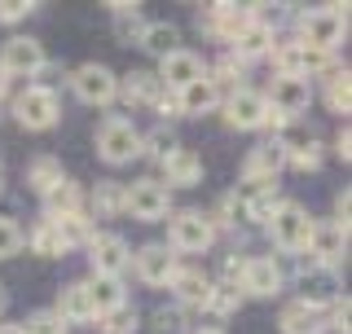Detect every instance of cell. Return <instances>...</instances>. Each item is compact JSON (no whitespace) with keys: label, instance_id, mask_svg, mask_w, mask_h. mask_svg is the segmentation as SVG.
Returning a JSON list of instances; mask_svg holds the SVG:
<instances>
[{"label":"cell","instance_id":"4fadbf2b","mask_svg":"<svg viewBox=\"0 0 352 334\" xmlns=\"http://www.w3.org/2000/svg\"><path fill=\"white\" fill-rule=\"evenodd\" d=\"M88 269H93V277H124L128 273V242L119 238V233H93V242H88Z\"/></svg>","mask_w":352,"mask_h":334},{"label":"cell","instance_id":"74e56055","mask_svg":"<svg viewBox=\"0 0 352 334\" xmlns=\"http://www.w3.org/2000/svg\"><path fill=\"white\" fill-rule=\"evenodd\" d=\"M137 326H141V313L132 304L115 308V313H106V317H97V330H102V334H137Z\"/></svg>","mask_w":352,"mask_h":334},{"label":"cell","instance_id":"ac0fdd59","mask_svg":"<svg viewBox=\"0 0 352 334\" xmlns=\"http://www.w3.org/2000/svg\"><path fill=\"white\" fill-rule=\"evenodd\" d=\"M234 203H238V211H242V220H269L273 216V207L282 203L278 198V181H242L238 189H234Z\"/></svg>","mask_w":352,"mask_h":334},{"label":"cell","instance_id":"cb8c5ba5","mask_svg":"<svg viewBox=\"0 0 352 334\" xmlns=\"http://www.w3.org/2000/svg\"><path fill=\"white\" fill-rule=\"evenodd\" d=\"M225 102V97L216 93V84L207 80H194L190 88H181V93H176V115H190V119H198V115H212V110Z\"/></svg>","mask_w":352,"mask_h":334},{"label":"cell","instance_id":"9a60e30c","mask_svg":"<svg viewBox=\"0 0 352 334\" xmlns=\"http://www.w3.org/2000/svg\"><path fill=\"white\" fill-rule=\"evenodd\" d=\"M128 264H132V273H137L146 286H168L172 277H176V269H181V264H176V255L163 247V242H146L141 251H132Z\"/></svg>","mask_w":352,"mask_h":334},{"label":"cell","instance_id":"d4e9b609","mask_svg":"<svg viewBox=\"0 0 352 334\" xmlns=\"http://www.w3.org/2000/svg\"><path fill=\"white\" fill-rule=\"evenodd\" d=\"M168 93V88L159 84V75L154 71H132V75H124V80H119V97H124L128 106H159V97Z\"/></svg>","mask_w":352,"mask_h":334},{"label":"cell","instance_id":"2e32d148","mask_svg":"<svg viewBox=\"0 0 352 334\" xmlns=\"http://www.w3.org/2000/svg\"><path fill=\"white\" fill-rule=\"evenodd\" d=\"M344 251H348V225H339V220H313V233H308V255H313V264L339 269Z\"/></svg>","mask_w":352,"mask_h":334},{"label":"cell","instance_id":"681fc988","mask_svg":"<svg viewBox=\"0 0 352 334\" xmlns=\"http://www.w3.org/2000/svg\"><path fill=\"white\" fill-rule=\"evenodd\" d=\"M0 194H5V172H0Z\"/></svg>","mask_w":352,"mask_h":334},{"label":"cell","instance_id":"d6986e66","mask_svg":"<svg viewBox=\"0 0 352 334\" xmlns=\"http://www.w3.org/2000/svg\"><path fill=\"white\" fill-rule=\"evenodd\" d=\"M273 44H278V31H273L264 18H256V22H247V27H242L238 36L229 40V58H238V62H260V58H269V53H273Z\"/></svg>","mask_w":352,"mask_h":334},{"label":"cell","instance_id":"1f68e13d","mask_svg":"<svg viewBox=\"0 0 352 334\" xmlns=\"http://www.w3.org/2000/svg\"><path fill=\"white\" fill-rule=\"evenodd\" d=\"M62 176H66V172H62V163H58V159H53V154H40V159H31V163H27V185H31V189H36V194H40V198H44V194H49V189H53V185H58V181H62Z\"/></svg>","mask_w":352,"mask_h":334},{"label":"cell","instance_id":"8d00e7d4","mask_svg":"<svg viewBox=\"0 0 352 334\" xmlns=\"http://www.w3.org/2000/svg\"><path fill=\"white\" fill-rule=\"evenodd\" d=\"M242 75H247V62H238V58H229V53H225V58L207 71V80H212L216 93L225 97V88H229V93H238V88H242Z\"/></svg>","mask_w":352,"mask_h":334},{"label":"cell","instance_id":"e0dca14e","mask_svg":"<svg viewBox=\"0 0 352 334\" xmlns=\"http://www.w3.org/2000/svg\"><path fill=\"white\" fill-rule=\"evenodd\" d=\"M159 84L168 88V93H181V88H190L194 80H203L207 75V66H203V58H198L194 49H176V53H168V58H159Z\"/></svg>","mask_w":352,"mask_h":334},{"label":"cell","instance_id":"83f0119b","mask_svg":"<svg viewBox=\"0 0 352 334\" xmlns=\"http://www.w3.org/2000/svg\"><path fill=\"white\" fill-rule=\"evenodd\" d=\"M278 326H282V334H326V313H313L304 304H286Z\"/></svg>","mask_w":352,"mask_h":334},{"label":"cell","instance_id":"ee69618b","mask_svg":"<svg viewBox=\"0 0 352 334\" xmlns=\"http://www.w3.org/2000/svg\"><path fill=\"white\" fill-rule=\"evenodd\" d=\"M348 211H352V194H348V189H339V194H335V216H330V220L348 225Z\"/></svg>","mask_w":352,"mask_h":334},{"label":"cell","instance_id":"5bb4252c","mask_svg":"<svg viewBox=\"0 0 352 334\" xmlns=\"http://www.w3.org/2000/svg\"><path fill=\"white\" fill-rule=\"evenodd\" d=\"M220 106H225V124L238 128V132H256V128L269 124V102H264V93H256V88H247V84H242L238 93H229Z\"/></svg>","mask_w":352,"mask_h":334},{"label":"cell","instance_id":"f546056e","mask_svg":"<svg viewBox=\"0 0 352 334\" xmlns=\"http://www.w3.org/2000/svg\"><path fill=\"white\" fill-rule=\"evenodd\" d=\"M141 49L154 53V58H168V53L181 49V31L172 27V22H146V31H141Z\"/></svg>","mask_w":352,"mask_h":334},{"label":"cell","instance_id":"5b68a950","mask_svg":"<svg viewBox=\"0 0 352 334\" xmlns=\"http://www.w3.org/2000/svg\"><path fill=\"white\" fill-rule=\"evenodd\" d=\"M295 291H300L295 304L313 308V313H326L335 299H344V277H339V269H330V264H304L295 273Z\"/></svg>","mask_w":352,"mask_h":334},{"label":"cell","instance_id":"44dd1931","mask_svg":"<svg viewBox=\"0 0 352 334\" xmlns=\"http://www.w3.org/2000/svg\"><path fill=\"white\" fill-rule=\"evenodd\" d=\"M58 321L62 326H88V321H97L93 313V299H88V282H71V286H62V295H58Z\"/></svg>","mask_w":352,"mask_h":334},{"label":"cell","instance_id":"d590c367","mask_svg":"<svg viewBox=\"0 0 352 334\" xmlns=\"http://www.w3.org/2000/svg\"><path fill=\"white\" fill-rule=\"evenodd\" d=\"M238 304H242V291H238L234 282H212L203 313H212V317H234V313H238Z\"/></svg>","mask_w":352,"mask_h":334},{"label":"cell","instance_id":"4316f807","mask_svg":"<svg viewBox=\"0 0 352 334\" xmlns=\"http://www.w3.org/2000/svg\"><path fill=\"white\" fill-rule=\"evenodd\" d=\"M88 299H93V313H97V317L124 308V304H128L124 277H88Z\"/></svg>","mask_w":352,"mask_h":334},{"label":"cell","instance_id":"7bdbcfd3","mask_svg":"<svg viewBox=\"0 0 352 334\" xmlns=\"http://www.w3.org/2000/svg\"><path fill=\"white\" fill-rule=\"evenodd\" d=\"M40 5H27V0H0V22H22L27 14H36Z\"/></svg>","mask_w":352,"mask_h":334},{"label":"cell","instance_id":"7a4b0ae2","mask_svg":"<svg viewBox=\"0 0 352 334\" xmlns=\"http://www.w3.org/2000/svg\"><path fill=\"white\" fill-rule=\"evenodd\" d=\"M348 36V9L344 5H322L300 14V44L317 53H335V44H344Z\"/></svg>","mask_w":352,"mask_h":334},{"label":"cell","instance_id":"d6a6232c","mask_svg":"<svg viewBox=\"0 0 352 334\" xmlns=\"http://www.w3.org/2000/svg\"><path fill=\"white\" fill-rule=\"evenodd\" d=\"M53 229H58V238H62V247L66 251H75V247H88V242H93V220H88L84 216V211H80V216H62V220H53Z\"/></svg>","mask_w":352,"mask_h":334},{"label":"cell","instance_id":"603a6c76","mask_svg":"<svg viewBox=\"0 0 352 334\" xmlns=\"http://www.w3.org/2000/svg\"><path fill=\"white\" fill-rule=\"evenodd\" d=\"M80 211H84V189H80V181H71V176H62V181L44 194V220L80 216Z\"/></svg>","mask_w":352,"mask_h":334},{"label":"cell","instance_id":"f6af8a7d","mask_svg":"<svg viewBox=\"0 0 352 334\" xmlns=\"http://www.w3.org/2000/svg\"><path fill=\"white\" fill-rule=\"evenodd\" d=\"M335 154H339V159H352V132L348 128H339V137H335Z\"/></svg>","mask_w":352,"mask_h":334},{"label":"cell","instance_id":"8fae6325","mask_svg":"<svg viewBox=\"0 0 352 334\" xmlns=\"http://www.w3.org/2000/svg\"><path fill=\"white\" fill-rule=\"evenodd\" d=\"M264 102H269L273 115H282L286 124H295V119H300L304 110L313 106V84L300 80V75H273L269 93H264Z\"/></svg>","mask_w":352,"mask_h":334},{"label":"cell","instance_id":"7402d4cb","mask_svg":"<svg viewBox=\"0 0 352 334\" xmlns=\"http://www.w3.org/2000/svg\"><path fill=\"white\" fill-rule=\"evenodd\" d=\"M168 291L176 295V308H203L207 291H212V277L203 269H176V277L168 282Z\"/></svg>","mask_w":352,"mask_h":334},{"label":"cell","instance_id":"30bf717a","mask_svg":"<svg viewBox=\"0 0 352 334\" xmlns=\"http://www.w3.org/2000/svg\"><path fill=\"white\" fill-rule=\"evenodd\" d=\"M71 93L80 97L84 106H110L119 97V75L102 62H84L71 71Z\"/></svg>","mask_w":352,"mask_h":334},{"label":"cell","instance_id":"4dcf8cb0","mask_svg":"<svg viewBox=\"0 0 352 334\" xmlns=\"http://www.w3.org/2000/svg\"><path fill=\"white\" fill-rule=\"evenodd\" d=\"M106 9L115 14V40H119V44H137L141 31H146L141 5H124V0H115V5H106Z\"/></svg>","mask_w":352,"mask_h":334},{"label":"cell","instance_id":"ba28073f","mask_svg":"<svg viewBox=\"0 0 352 334\" xmlns=\"http://www.w3.org/2000/svg\"><path fill=\"white\" fill-rule=\"evenodd\" d=\"M286 286V273L273 255H251V260L238 264V291L251 299H278Z\"/></svg>","mask_w":352,"mask_h":334},{"label":"cell","instance_id":"60d3db41","mask_svg":"<svg viewBox=\"0 0 352 334\" xmlns=\"http://www.w3.org/2000/svg\"><path fill=\"white\" fill-rule=\"evenodd\" d=\"M22 334H66V326L58 321L53 308H40V313H31L27 321H22Z\"/></svg>","mask_w":352,"mask_h":334},{"label":"cell","instance_id":"ffe728a7","mask_svg":"<svg viewBox=\"0 0 352 334\" xmlns=\"http://www.w3.org/2000/svg\"><path fill=\"white\" fill-rule=\"evenodd\" d=\"M159 167H163V185L168 189H194L203 181V159H198L194 150H185V146H176Z\"/></svg>","mask_w":352,"mask_h":334},{"label":"cell","instance_id":"484cf974","mask_svg":"<svg viewBox=\"0 0 352 334\" xmlns=\"http://www.w3.org/2000/svg\"><path fill=\"white\" fill-rule=\"evenodd\" d=\"M286 167L282 159V146L278 141H264L247 154V163H242V181H278V172Z\"/></svg>","mask_w":352,"mask_h":334},{"label":"cell","instance_id":"277c9868","mask_svg":"<svg viewBox=\"0 0 352 334\" xmlns=\"http://www.w3.org/2000/svg\"><path fill=\"white\" fill-rule=\"evenodd\" d=\"M264 229H269V238H273V247H278V251L300 255V251H308L313 216H308L300 203H278V207H273V216L264 220Z\"/></svg>","mask_w":352,"mask_h":334},{"label":"cell","instance_id":"bcb514c9","mask_svg":"<svg viewBox=\"0 0 352 334\" xmlns=\"http://www.w3.org/2000/svg\"><path fill=\"white\" fill-rule=\"evenodd\" d=\"M190 334H225L220 326H198V330H190Z\"/></svg>","mask_w":352,"mask_h":334},{"label":"cell","instance_id":"e575fe53","mask_svg":"<svg viewBox=\"0 0 352 334\" xmlns=\"http://www.w3.org/2000/svg\"><path fill=\"white\" fill-rule=\"evenodd\" d=\"M326 106H330V115H348L352 110V75L339 71V66L326 75Z\"/></svg>","mask_w":352,"mask_h":334},{"label":"cell","instance_id":"836d02e7","mask_svg":"<svg viewBox=\"0 0 352 334\" xmlns=\"http://www.w3.org/2000/svg\"><path fill=\"white\" fill-rule=\"evenodd\" d=\"M22 242H27V247L36 251V255H44V260H62V255H66L62 238H58V229H53V220H40V225L31 229Z\"/></svg>","mask_w":352,"mask_h":334},{"label":"cell","instance_id":"ab89813d","mask_svg":"<svg viewBox=\"0 0 352 334\" xmlns=\"http://www.w3.org/2000/svg\"><path fill=\"white\" fill-rule=\"evenodd\" d=\"M150 330L154 334H190V317H185V308H154L150 317Z\"/></svg>","mask_w":352,"mask_h":334},{"label":"cell","instance_id":"3957f363","mask_svg":"<svg viewBox=\"0 0 352 334\" xmlns=\"http://www.w3.org/2000/svg\"><path fill=\"white\" fill-rule=\"evenodd\" d=\"M124 211L141 225H159V220L172 216V189L154 176H141V181L124 185Z\"/></svg>","mask_w":352,"mask_h":334},{"label":"cell","instance_id":"c3c4849f","mask_svg":"<svg viewBox=\"0 0 352 334\" xmlns=\"http://www.w3.org/2000/svg\"><path fill=\"white\" fill-rule=\"evenodd\" d=\"M0 334H22V326H5V321H0Z\"/></svg>","mask_w":352,"mask_h":334},{"label":"cell","instance_id":"6da1fadb","mask_svg":"<svg viewBox=\"0 0 352 334\" xmlns=\"http://www.w3.org/2000/svg\"><path fill=\"white\" fill-rule=\"evenodd\" d=\"M212 242H216V225L207 211L185 207V211L168 216V242L163 247L172 255H203V251H212Z\"/></svg>","mask_w":352,"mask_h":334},{"label":"cell","instance_id":"f1b7e54d","mask_svg":"<svg viewBox=\"0 0 352 334\" xmlns=\"http://www.w3.org/2000/svg\"><path fill=\"white\" fill-rule=\"evenodd\" d=\"M88 207H93V220L124 216V185L119 181H97L93 194H88Z\"/></svg>","mask_w":352,"mask_h":334},{"label":"cell","instance_id":"f35d334b","mask_svg":"<svg viewBox=\"0 0 352 334\" xmlns=\"http://www.w3.org/2000/svg\"><path fill=\"white\" fill-rule=\"evenodd\" d=\"M172 150H176V137H172V128H168V124H159L154 132H141V154H150L154 163H163Z\"/></svg>","mask_w":352,"mask_h":334},{"label":"cell","instance_id":"52a82bcc","mask_svg":"<svg viewBox=\"0 0 352 334\" xmlns=\"http://www.w3.org/2000/svg\"><path fill=\"white\" fill-rule=\"evenodd\" d=\"M97 154L110 163V167H124L132 159H141V132L132 119L124 115H110L97 124Z\"/></svg>","mask_w":352,"mask_h":334},{"label":"cell","instance_id":"f907efd6","mask_svg":"<svg viewBox=\"0 0 352 334\" xmlns=\"http://www.w3.org/2000/svg\"><path fill=\"white\" fill-rule=\"evenodd\" d=\"M0 313H5V295H0Z\"/></svg>","mask_w":352,"mask_h":334},{"label":"cell","instance_id":"b9f144b4","mask_svg":"<svg viewBox=\"0 0 352 334\" xmlns=\"http://www.w3.org/2000/svg\"><path fill=\"white\" fill-rule=\"evenodd\" d=\"M22 251V229L14 216H0V260H9V255Z\"/></svg>","mask_w":352,"mask_h":334},{"label":"cell","instance_id":"8992f818","mask_svg":"<svg viewBox=\"0 0 352 334\" xmlns=\"http://www.w3.org/2000/svg\"><path fill=\"white\" fill-rule=\"evenodd\" d=\"M14 119L27 132H49L53 124L62 119V102L49 84H27L22 93L14 97Z\"/></svg>","mask_w":352,"mask_h":334},{"label":"cell","instance_id":"9c48e42d","mask_svg":"<svg viewBox=\"0 0 352 334\" xmlns=\"http://www.w3.org/2000/svg\"><path fill=\"white\" fill-rule=\"evenodd\" d=\"M44 66H49V53H44L40 40L9 36L5 44H0V71H5L9 80H36Z\"/></svg>","mask_w":352,"mask_h":334},{"label":"cell","instance_id":"7c38bea8","mask_svg":"<svg viewBox=\"0 0 352 334\" xmlns=\"http://www.w3.org/2000/svg\"><path fill=\"white\" fill-rule=\"evenodd\" d=\"M282 146V159H286V167H295V172H317L322 167V141L313 137L308 128H300V124H286L278 137H273Z\"/></svg>","mask_w":352,"mask_h":334},{"label":"cell","instance_id":"7dc6e473","mask_svg":"<svg viewBox=\"0 0 352 334\" xmlns=\"http://www.w3.org/2000/svg\"><path fill=\"white\" fill-rule=\"evenodd\" d=\"M5 93H9V75L0 71V102H5Z\"/></svg>","mask_w":352,"mask_h":334}]
</instances>
